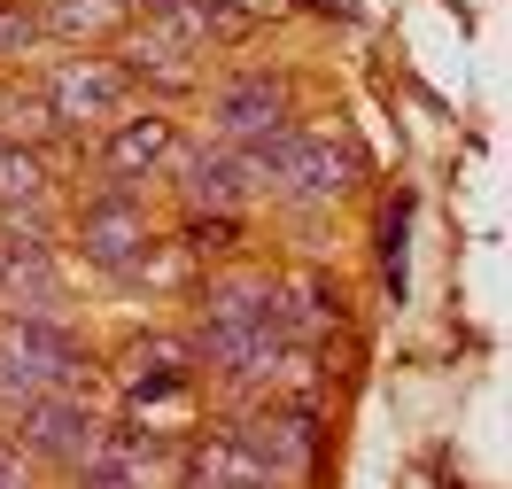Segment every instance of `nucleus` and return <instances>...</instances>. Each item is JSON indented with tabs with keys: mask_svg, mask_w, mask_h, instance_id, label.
Listing matches in <instances>:
<instances>
[{
	"mask_svg": "<svg viewBox=\"0 0 512 489\" xmlns=\"http://www.w3.org/2000/svg\"><path fill=\"white\" fill-rule=\"evenodd\" d=\"M210 132H218V148L256 156V148H272V140L288 132V94H280L272 78H233V86H218V101H210Z\"/></svg>",
	"mask_w": 512,
	"mask_h": 489,
	"instance_id": "7ed1b4c3",
	"label": "nucleus"
},
{
	"mask_svg": "<svg viewBox=\"0 0 512 489\" xmlns=\"http://www.w3.org/2000/svg\"><path fill=\"white\" fill-rule=\"evenodd\" d=\"M256 187H264V171H256V156H241V148H194V156L179 163V202H187L194 218H202V210H210V218H241Z\"/></svg>",
	"mask_w": 512,
	"mask_h": 489,
	"instance_id": "20e7f679",
	"label": "nucleus"
},
{
	"mask_svg": "<svg viewBox=\"0 0 512 489\" xmlns=\"http://www.w3.org/2000/svg\"><path fill=\"white\" fill-rule=\"evenodd\" d=\"M0 210L47 218V163L32 148H0Z\"/></svg>",
	"mask_w": 512,
	"mask_h": 489,
	"instance_id": "1a4fd4ad",
	"label": "nucleus"
},
{
	"mask_svg": "<svg viewBox=\"0 0 512 489\" xmlns=\"http://www.w3.org/2000/svg\"><path fill=\"white\" fill-rule=\"evenodd\" d=\"M109 16H117V0H63V8H55L63 32H94V24H109Z\"/></svg>",
	"mask_w": 512,
	"mask_h": 489,
	"instance_id": "9d476101",
	"label": "nucleus"
},
{
	"mask_svg": "<svg viewBox=\"0 0 512 489\" xmlns=\"http://www.w3.org/2000/svg\"><path fill=\"white\" fill-rule=\"evenodd\" d=\"M256 171L288 202H334L350 187V156L334 148V132H280L272 148H256Z\"/></svg>",
	"mask_w": 512,
	"mask_h": 489,
	"instance_id": "f257e3e1",
	"label": "nucleus"
},
{
	"mask_svg": "<svg viewBox=\"0 0 512 489\" xmlns=\"http://www.w3.org/2000/svg\"><path fill=\"white\" fill-rule=\"evenodd\" d=\"M78 241H86V264H101V272H140V257H148V210L132 195H109L86 210Z\"/></svg>",
	"mask_w": 512,
	"mask_h": 489,
	"instance_id": "39448f33",
	"label": "nucleus"
},
{
	"mask_svg": "<svg viewBox=\"0 0 512 489\" xmlns=\"http://www.w3.org/2000/svg\"><path fill=\"white\" fill-rule=\"evenodd\" d=\"M241 451L272 474V482H288V474H303L311 466V451H319V427H311V412H256L241 435H233Z\"/></svg>",
	"mask_w": 512,
	"mask_h": 489,
	"instance_id": "423d86ee",
	"label": "nucleus"
},
{
	"mask_svg": "<svg viewBox=\"0 0 512 489\" xmlns=\"http://www.w3.org/2000/svg\"><path fill=\"white\" fill-rule=\"evenodd\" d=\"M0 489H32V458L16 443H0Z\"/></svg>",
	"mask_w": 512,
	"mask_h": 489,
	"instance_id": "9b49d317",
	"label": "nucleus"
},
{
	"mask_svg": "<svg viewBox=\"0 0 512 489\" xmlns=\"http://www.w3.org/2000/svg\"><path fill=\"white\" fill-rule=\"evenodd\" d=\"M101 443V420L86 412V396H32L16 404V451L24 458H47V466H78V458Z\"/></svg>",
	"mask_w": 512,
	"mask_h": 489,
	"instance_id": "f03ea898",
	"label": "nucleus"
},
{
	"mask_svg": "<svg viewBox=\"0 0 512 489\" xmlns=\"http://www.w3.org/2000/svg\"><path fill=\"white\" fill-rule=\"evenodd\" d=\"M163 156H171V125H163V117H132V125L109 140V171H117V179H140V171H156Z\"/></svg>",
	"mask_w": 512,
	"mask_h": 489,
	"instance_id": "6e6552de",
	"label": "nucleus"
},
{
	"mask_svg": "<svg viewBox=\"0 0 512 489\" xmlns=\"http://www.w3.org/2000/svg\"><path fill=\"white\" fill-rule=\"evenodd\" d=\"M117 94H125V70L70 63V70H55V86H47V117H55V125H86V117H109Z\"/></svg>",
	"mask_w": 512,
	"mask_h": 489,
	"instance_id": "0eeeda50",
	"label": "nucleus"
}]
</instances>
